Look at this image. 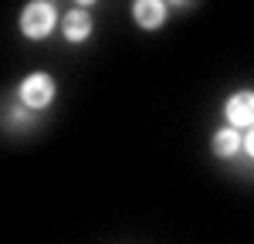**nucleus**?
I'll return each mask as SVG.
<instances>
[{"label": "nucleus", "mask_w": 254, "mask_h": 244, "mask_svg": "<svg viewBox=\"0 0 254 244\" xmlns=\"http://www.w3.org/2000/svg\"><path fill=\"white\" fill-rule=\"evenodd\" d=\"M55 92H58V85H55V78H51L48 71H31V75H24V81H20L17 99L24 102L27 109L41 112V109H48V105L55 102Z\"/></svg>", "instance_id": "f03ea898"}, {"label": "nucleus", "mask_w": 254, "mask_h": 244, "mask_svg": "<svg viewBox=\"0 0 254 244\" xmlns=\"http://www.w3.org/2000/svg\"><path fill=\"white\" fill-rule=\"evenodd\" d=\"M224 116L231 122V129H251L254 125V92L244 88V92H234L231 99L224 102Z\"/></svg>", "instance_id": "20e7f679"}, {"label": "nucleus", "mask_w": 254, "mask_h": 244, "mask_svg": "<svg viewBox=\"0 0 254 244\" xmlns=\"http://www.w3.org/2000/svg\"><path fill=\"white\" fill-rule=\"evenodd\" d=\"M244 153H248V156L254 160V125H251V132L244 136Z\"/></svg>", "instance_id": "0eeeda50"}, {"label": "nucleus", "mask_w": 254, "mask_h": 244, "mask_svg": "<svg viewBox=\"0 0 254 244\" xmlns=\"http://www.w3.org/2000/svg\"><path fill=\"white\" fill-rule=\"evenodd\" d=\"M92 3H78V7H71L68 14H61V34L64 41H71V44H85V41L92 38Z\"/></svg>", "instance_id": "7ed1b4c3"}, {"label": "nucleus", "mask_w": 254, "mask_h": 244, "mask_svg": "<svg viewBox=\"0 0 254 244\" xmlns=\"http://www.w3.org/2000/svg\"><path fill=\"white\" fill-rule=\"evenodd\" d=\"M58 27V7L51 0H31L20 10V34L27 41H44Z\"/></svg>", "instance_id": "f257e3e1"}, {"label": "nucleus", "mask_w": 254, "mask_h": 244, "mask_svg": "<svg viewBox=\"0 0 254 244\" xmlns=\"http://www.w3.org/2000/svg\"><path fill=\"white\" fill-rule=\"evenodd\" d=\"M210 149H214V156H220V160H231V156H237V153L244 149V136H241L237 129H231V125H224V129L214 132Z\"/></svg>", "instance_id": "423d86ee"}, {"label": "nucleus", "mask_w": 254, "mask_h": 244, "mask_svg": "<svg viewBox=\"0 0 254 244\" xmlns=\"http://www.w3.org/2000/svg\"><path fill=\"white\" fill-rule=\"evenodd\" d=\"M166 14H170V7L163 3V0H136L132 3V17H136L139 27H146V31H156L166 24Z\"/></svg>", "instance_id": "39448f33"}]
</instances>
